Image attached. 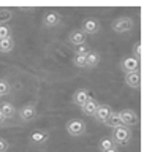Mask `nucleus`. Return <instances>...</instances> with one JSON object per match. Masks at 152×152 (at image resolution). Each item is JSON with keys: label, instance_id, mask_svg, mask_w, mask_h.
<instances>
[{"label": "nucleus", "instance_id": "obj_1", "mask_svg": "<svg viewBox=\"0 0 152 152\" xmlns=\"http://www.w3.org/2000/svg\"><path fill=\"white\" fill-rule=\"evenodd\" d=\"M109 138L113 140L114 144L125 146L132 140V130L128 127H125V125H119L116 128H113V133H111V136H109Z\"/></svg>", "mask_w": 152, "mask_h": 152}, {"label": "nucleus", "instance_id": "obj_2", "mask_svg": "<svg viewBox=\"0 0 152 152\" xmlns=\"http://www.w3.org/2000/svg\"><path fill=\"white\" fill-rule=\"evenodd\" d=\"M66 133H68L70 136L73 138H78V136H83L86 130H87V127H86V122L83 119H70L68 122H66Z\"/></svg>", "mask_w": 152, "mask_h": 152}, {"label": "nucleus", "instance_id": "obj_3", "mask_svg": "<svg viewBox=\"0 0 152 152\" xmlns=\"http://www.w3.org/2000/svg\"><path fill=\"white\" fill-rule=\"evenodd\" d=\"M135 22H133L132 18L128 16H121V18H116L114 21L111 22V27L116 33H125V32H130Z\"/></svg>", "mask_w": 152, "mask_h": 152}, {"label": "nucleus", "instance_id": "obj_4", "mask_svg": "<svg viewBox=\"0 0 152 152\" xmlns=\"http://www.w3.org/2000/svg\"><path fill=\"white\" fill-rule=\"evenodd\" d=\"M18 116L22 122H32L33 119H37L38 116V111H37V106L33 103H27L18 111Z\"/></svg>", "mask_w": 152, "mask_h": 152}, {"label": "nucleus", "instance_id": "obj_5", "mask_svg": "<svg viewBox=\"0 0 152 152\" xmlns=\"http://www.w3.org/2000/svg\"><path fill=\"white\" fill-rule=\"evenodd\" d=\"M41 22H43V26L48 27V28H54V27L62 24V16L57 11H46L41 18Z\"/></svg>", "mask_w": 152, "mask_h": 152}, {"label": "nucleus", "instance_id": "obj_6", "mask_svg": "<svg viewBox=\"0 0 152 152\" xmlns=\"http://www.w3.org/2000/svg\"><path fill=\"white\" fill-rule=\"evenodd\" d=\"M119 117H121V122L122 125L125 127H132V125H136L138 124V114L136 111H133V109H122V111H119Z\"/></svg>", "mask_w": 152, "mask_h": 152}, {"label": "nucleus", "instance_id": "obj_7", "mask_svg": "<svg viewBox=\"0 0 152 152\" xmlns=\"http://www.w3.org/2000/svg\"><path fill=\"white\" fill-rule=\"evenodd\" d=\"M81 30H83L86 35H95V33H98L100 32V22H98V19H95V18H86L83 24H81Z\"/></svg>", "mask_w": 152, "mask_h": 152}, {"label": "nucleus", "instance_id": "obj_8", "mask_svg": "<svg viewBox=\"0 0 152 152\" xmlns=\"http://www.w3.org/2000/svg\"><path fill=\"white\" fill-rule=\"evenodd\" d=\"M121 70L124 73H132V71L140 70V60H136L135 57L127 56L121 60Z\"/></svg>", "mask_w": 152, "mask_h": 152}, {"label": "nucleus", "instance_id": "obj_9", "mask_svg": "<svg viewBox=\"0 0 152 152\" xmlns=\"http://www.w3.org/2000/svg\"><path fill=\"white\" fill-rule=\"evenodd\" d=\"M86 40H87V35L81 30V28H76V30H71L66 37V41L70 43L71 46H79V45H84Z\"/></svg>", "mask_w": 152, "mask_h": 152}, {"label": "nucleus", "instance_id": "obj_10", "mask_svg": "<svg viewBox=\"0 0 152 152\" xmlns=\"http://www.w3.org/2000/svg\"><path fill=\"white\" fill-rule=\"evenodd\" d=\"M125 84L128 86V87L140 89V86H141V73H140V70L132 71V73H125Z\"/></svg>", "mask_w": 152, "mask_h": 152}, {"label": "nucleus", "instance_id": "obj_11", "mask_svg": "<svg viewBox=\"0 0 152 152\" xmlns=\"http://www.w3.org/2000/svg\"><path fill=\"white\" fill-rule=\"evenodd\" d=\"M111 106L109 104H104V103H98V106H97V111H95L94 114V117H95V121H98V122H104L106 121V117L111 114Z\"/></svg>", "mask_w": 152, "mask_h": 152}, {"label": "nucleus", "instance_id": "obj_12", "mask_svg": "<svg viewBox=\"0 0 152 152\" xmlns=\"http://www.w3.org/2000/svg\"><path fill=\"white\" fill-rule=\"evenodd\" d=\"M90 98V94H89V90L87 89H79V90H76L75 95H73V103L76 104V106H83V104L87 102V100Z\"/></svg>", "mask_w": 152, "mask_h": 152}, {"label": "nucleus", "instance_id": "obj_13", "mask_svg": "<svg viewBox=\"0 0 152 152\" xmlns=\"http://www.w3.org/2000/svg\"><path fill=\"white\" fill-rule=\"evenodd\" d=\"M97 106H98V102H97L95 98L90 97L87 102H86L83 106H81V113L86 114V116H92V117H94L95 111H97Z\"/></svg>", "mask_w": 152, "mask_h": 152}, {"label": "nucleus", "instance_id": "obj_14", "mask_svg": "<svg viewBox=\"0 0 152 152\" xmlns=\"http://www.w3.org/2000/svg\"><path fill=\"white\" fill-rule=\"evenodd\" d=\"M0 111H2V114L7 117V121H8V119H13L14 116H16V113H18L16 108H14V104L10 103V102L0 103Z\"/></svg>", "mask_w": 152, "mask_h": 152}, {"label": "nucleus", "instance_id": "obj_15", "mask_svg": "<svg viewBox=\"0 0 152 152\" xmlns=\"http://www.w3.org/2000/svg\"><path fill=\"white\" fill-rule=\"evenodd\" d=\"M100 64V54L90 49L89 54L86 56V68H95Z\"/></svg>", "mask_w": 152, "mask_h": 152}, {"label": "nucleus", "instance_id": "obj_16", "mask_svg": "<svg viewBox=\"0 0 152 152\" xmlns=\"http://www.w3.org/2000/svg\"><path fill=\"white\" fill-rule=\"evenodd\" d=\"M103 124H104L106 127H109V128H116V127H119V125H122L121 117H119V113L111 111V114L106 117V121H104Z\"/></svg>", "mask_w": 152, "mask_h": 152}, {"label": "nucleus", "instance_id": "obj_17", "mask_svg": "<svg viewBox=\"0 0 152 152\" xmlns=\"http://www.w3.org/2000/svg\"><path fill=\"white\" fill-rule=\"evenodd\" d=\"M48 138H49L48 132H33L28 140H30L32 144H43L45 141H48Z\"/></svg>", "mask_w": 152, "mask_h": 152}, {"label": "nucleus", "instance_id": "obj_18", "mask_svg": "<svg viewBox=\"0 0 152 152\" xmlns=\"http://www.w3.org/2000/svg\"><path fill=\"white\" fill-rule=\"evenodd\" d=\"M13 48H14L13 37H7V38H3V40H0V52H2V54H8V52H11Z\"/></svg>", "mask_w": 152, "mask_h": 152}, {"label": "nucleus", "instance_id": "obj_19", "mask_svg": "<svg viewBox=\"0 0 152 152\" xmlns=\"http://www.w3.org/2000/svg\"><path fill=\"white\" fill-rule=\"evenodd\" d=\"M113 147H116V144L113 142V140H111L109 136L102 138V140H100V142H98L100 152H104V151H108V149H113Z\"/></svg>", "mask_w": 152, "mask_h": 152}, {"label": "nucleus", "instance_id": "obj_20", "mask_svg": "<svg viewBox=\"0 0 152 152\" xmlns=\"http://www.w3.org/2000/svg\"><path fill=\"white\" fill-rule=\"evenodd\" d=\"M13 18V11L10 8H0V26H5L11 21Z\"/></svg>", "mask_w": 152, "mask_h": 152}, {"label": "nucleus", "instance_id": "obj_21", "mask_svg": "<svg viewBox=\"0 0 152 152\" xmlns=\"http://www.w3.org/2000/svg\"><path fill=\"white\" fill-rule=\"evenodd\" d=\"M73 51H75V56H87L90 48L87 43H84V45H79V46H73Z\"/></svg>", "mask_w": 152, "mask_h": 152}, {"label": "nucleus", "instance_id": "obj_22", "mask_svg": "<svg viewBox=\"0 0 152 152\" xmlns=\"http://www.w3.org/2000/svg\"><path fill=\"white\" fill-rule=\"evenodd\" d=\"M11 92V86L7 79H0V97H5Z\"/></svg>", "mask_w": 152, "mask_h": 152}, {"label": "nucleus", "instance_id": "obj_23", "mask_svg": "<svg viewBox=\"0 0 152 152\" xmlns=\"http://www.w3.org/2000/svg\"><path fill=\"white\" fill-rule=\"evenodd\" d=\"M73 65L78 68H86V56H73Z\"/></svg>", "mask_w": 152, "mask_h": 152}, {"label": "nucleus", "instance_id": "obj_24", "mask_svg": "<svg viewBox=\"0 0 152 152\" xmlns=\"http://www.w3.org/2000/svg\"><path fill=\"white\" fill-rule=\"evenodd\" d=\"M132 54H133L132 57H135L136 60H140V59H141V41H140V40H138V41L135 43V45H133Z\"/></svg>", "mask_w": 152, "mask_h": 152}, {"label": "nucleus", "instance_id": "obj_25", "mask_svg": "<svg viewBox=\"0 0 152 152\" xmlns=\"http://www.w3.org/2000/svg\"><path fill=\"white\" fill-rule=\"evenodd\" d=\"M7 37H11V28L8 27V24H5V26H0V40Z\"/></svg>", "mask_w": 152, "mask_h": 152}, {"label": "nucleus", "instance_id": "obj_26", "mask_svg": "<svg viewBox=\"0 0 152 152\" xmlns=\"http://www.w3.org/2000/svg\"><path fill=\"white\" fill-rule=\"evenodd\" d=\"M8 149H10V142L5 138L0 136V152H7Z\"/></svg>", "mask_w": 152, "mask_h": 152}, {"label": "nucleus", "instance_id": "obj_27", "mask_svg": "<svg viewBox=\"0 0 152 152\" xmlns=\"http://www.w3.org/2000/svg\"><path fill=\"white\" fill-rule=\"evenodd\" d=\"M5 124H7V117H5L2 114V111H0V125H5Z\"/></svg>", "mask_w": 152, "mask_h": 152}, {"label": "nucleus", "instance_id": "obj_28", "mask_svg": "<svg viewBox=\"0 0 152 152\" xmlns=\"http://www.w3.org/2000/svg\"><path fill=\"white\" fill-rule=\"evenodd\" d=\"M104 152H117L116 147H113V149H108V151H104Z\"/></svg>", "mask_w": 152, "mask_h": 152}]
</instances>
